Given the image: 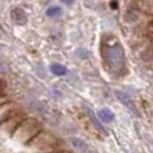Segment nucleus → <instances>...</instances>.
I'll use <instances>...</instances> for the list:
<instances>
[{
  "instance_id": "3",
  "label": "nucleus",
  "mask_w": 153,
  "mask_h": 153,
  "mask_svg": "<svg viewBox=\"0 0 153 153\" xmlns=\"http://www.w3.org/2000/svg\"><path fill=\"white\" fill-rule=\"evenodd\" d=\"M116 95H117V98H118V100L121 101V102L124 103L125 106H128V108H130V109H132V110H134V103H133L132 98H130L129 95L126 94V93H124V91H120V90H117V91H116Z\"/></svg>"
},
{
  "instance_id": "5",
  "label": "nucleus",
  "mask_w": 153,
  "mask_h": 153,
  "mask_svg": "<svg viewBox=\"0 0 153 153\" xmlns=\"http://www.w3.org/2000/svg\"><path fill=\"white\" fill-rule=\"evenodd\" d=\"M51 71H53L55 75H65L67 73V69L63 66V65L54 63L53 66H51Z\"/></svg>"
},
{
  "instance_id": "2",
  "label": "nucleus",
  "mask_w": 153,
  "mask_h": 153,
  "mask_svg": "<svg viewBox=\"0 0 153 153\" xmlns=\"http://www.w3.org/2000/svg\"><path fill=\"white\" fill-rule=\"evenodd\" d=\"M11 18H12V20L15 22L16 24H19V26H23V24L27 23V15L20 8H13V10L11 11Z\"/></svg>"
},
{
  "instance_id": "8",
  "label": "nucleus",
  "mask_w": 153,
  "mask_h": 153,
  "mask_svg": "<svg viewBox=\"0 0 153 153\" xmlns=\"http://www.w3.org/2000/svg\"><path fill=\"white\" fill-rule=\"evenodd\" d=\"M70 143H71V145L74 146V148H76V149H83V146H85L83 141H81L79 138H71Z\"/></svg>"
},
{
  "instance_id": "4",
  "label": "nucleus",
  "mask_w": 153,
  "mask_h": 153,
  "mask_svg": "<svg viewBox=\"0 0 153 153\" xmlns=\"http://www.w3.org/2000/svg\"><path fill=\"white\" fill-rule=\"evenodd\" d=\"M98 118L108 124V122H111L114 120V114H113V111L109 110V109H101V110L98 111Z\"/></svg>"
},
{
  "instance_id": "1",
  "label": "nucleus",
  "mask_w": 153,
  "mask_h": 153,
  "mask_svg": "<svg viewBox=\"0 0 153 153\" xmlns=\"http://www.w3.org/2000/svg\"><path fill=\"white\" fill-rule=\"evenodd\" d=\"M102 56L105 61V66L114 75H120L125 70V53L118 39L111 38H103L102 45Z\"/></svg>"
},
{
  "instance_id": "7",
  "label": "nucleus",
  "mask_w": 153,
  "mask_h": 153,
  "mask_svg": "<svg viewBox=\"0 0 153 153\" xmlns=\"http://www.w3.org/2000/svg\"><path fill=\"white\" fill-rule=\"evenodd\" d=\"M86 110H87V113H89L90 118H91V120H93V122H94V124H95V126H97V128H98V129H100V130H101V132L106 133V129H105V128H103V126H102V125H101V124H100V122H98V121H97V120H95V118H94V114H93V113H91V111H90V110H89V109H86Z\"/></svg>"
},
{
  "instance_id": "10",
  "label": "nucleus",
  "mask_w": 153,
  "mask_h": 153,
  "mask_svg": "<svg viewBox=\"0 0 153 153\" xmlns=\"http://www.w3.org/2000/svg\"><path fill=\"white\" fill-rule=\"evenodd\" d=\"M148 26H149V30H152V31H153V16H152L151 20H149V24H148Z\"/></svg>"
},
{
  "instance_id": "9",
  "label": "nucleus",
  "mask_w": 153,
  "mask_h": 153,
  "mask_svg": "<svg viewBox=\"0 0 153 153\" xmlns=\"http://www.w3.org/2000/svg\"><path fill=\"white\" fill-rule=\"evenodd\" d=\"M62 1H63V3H65V4H67V5H71V4H73V3H74V1H75V0H62Z\"/></svg>"
},
{
  "instance_id": "6",
  "label": "nucleus",
  "mask_w": 153,
  "mask_h": 153,
  "mask_svg": "<svg viewBox=\"0 0 153 153\" xmlns=\"http://www.w3.org/2000/svg\"><path fill=\"white\" fill-rule=\"evenodd\" d=\"M59 13H61V7H58V5L50 7L47 11H46V15L47 16H58Z\"/></svg>"
}]
</instances>
